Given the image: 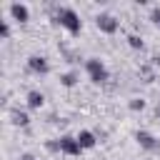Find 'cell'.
<instances>
[{"instance_id": "cell-1", "label": "cell", "mask_w": 160, "mask_h": 160, "mask_svg": "<svg viewBox=\"0 0 160 160\" xmlns=\"http://www.w3.org/2000/svg\"><path fill=\"white\" fill-rule=\"evenodd\" d=\"M55 20L70 32V35H78L80 32V28H82V20H80V15L72 10V8H60L58 10V15H55Z\"/></svg>"}, {"instance_id": "cell-2", "label": "cell", "mask_w": 160, "mask_h": 160, "mask_svg": "<svg viewBox=\"0 0 160 160\" xmlns=\"http://www.w3.org/2000/svg\"><path fill=\"white\" fill-rule=\"evenodd\" d=\"M85 70H88V75H90V80L92 82H105L108 80V68L102 65V60H98V58H90L88 62H85Z\"/></svg>"}, {"instance_id": "cell-3", "label": "cell", "mask_w": 160, "mask_h": 160, "mask_svg": "<svg viewBox=\"0 0 160 160\" xmlns=\"http://www.w3.org/2000/svg\"><path fill=\"white\" fill-rule=\"evenodd\" d=\"M60 152H65V155H80V142H78V138H70V135H62L60 140Z\"/></svg>"}, {"instance_id": "cell-4", "label": "cell", "mask_w": 160, "mask_h": 160, "mask_svg": "<svg viewBox=\"0 0 160 160\" xmlns=\"http://www.w3.org/2000/svg\"><path fill=\"white\" fill-rule=\"evenodd\" d=\"M95 22H98V28H100L102 32H108V35H110V32H115V30H118V25H120V22H118L112 15H108V12H100V15L95 18Z\"/></svg>"}, {"instance_id": "cell-5", "label": "cell", "mask_w": 160, "mask_h": 160, "mask_svg": "<svg viewBox=\"0 0 160 160\" xmlns=\"http://www.w3.org/2000/svg\"><path fill=\"white\" fill-rule=\"evenodd\" d=\"M135 140H138L140 148H145V150H160V142H158L148 130H138V132H135Z\"/></svg>"}, {"instance_id": "cell-6", "label": "cell", "mask_w": 160, "mask_h": 160, "mask_svg": "<svg viewBox=\"0 0 160 160\" xmlns=\"http://www.w3.org/2000/svg\"><path fill=\"white\" fill-rule=\"evenodd\" d=\"M28 68H30L32 72H38V75H45V72L50 70V65H48V60H45L42 55H30V58H28Z\"/></svg>"}, {"instance_id": "cell-7", "label": "cell", "mask_w": 160, "mask_h": 160, "mask_svg": "<svg viewBox=\"0 0 160 160\" xmlns=\"http://www.w3.org/2000/svg\"><path fill=\"white\" fill-rule=\"evenodd\" d=\"M10 15H12V20L25 22V20L30 18V10H28V5H22V2H12V5H10Z\"/></svg>"}, {"instance_id": "cell-8", "label": "cell", "mask_w": 160, "mask_h": 160, "mask_svg": "<svg viewBox=\"0 0 160 160\" xmlns=\"http://www.w3.org/2000/svg\"><path fill=\"white\" fill-rule=\"evenodd\" d=\"M78 142H80L82 150H88V148H95L98 140H95V135H92L90 130H80V132H78Z\"/></svg>"}, {"instance_id": "cell-9", "label": "cell", "mask_w": 160, "mask_h": 160, "mask_svg": "<svg viewBox=\"0 0 160 160\" xmlns=\"http://www.w3.org/2000/svg\"><path fill=\"white\" fill-rule=\"evenodd\" d=\"M42 102H45L42 92H38V90H30V92H28V108L38 110V108H42Z\"/></svg>"}, {"instance_id": "cell-10", "label": "cell", "mask_w": 160, "mask_h": 160, "mask_svg": "<svg viewBox=\"0 0 160 160\" xmlns=\"http://www.w3.org/2000/svg\"><path fill=\"white\" fill-rule=\"evenodd\" d=\"M60 82H62L65 88H72V85L78 82V72H65V75H60Z\"/></svg>"}, {"instance_id": "cell-11", "label": "cell", "mask_w": 160, "mask_h": 160, "mask_svg": "<svg viewBox=\"0 0 160 160\" xmlns=\"http://www.w3.org/2000/svg\"><path fill=\"white\" fill-rule=\"evenodd\" d=\"M12 122L20 125V128H25V125L30 122V118H28V112H18V110H15V112H12Z\"/></svg>"}, {"instance_id": "cell-12", "label": "cell", "mask_w": 160, "mask_h": 160, "mask_svg": "<svg viewBox=\"0 0 160 160\" xmlns=\"http://www.w3.org/2000/svg\"><path fill=\"white\" fill-rule=\"evenodd\" d=\"M128 45L135 50H142V38L140 35H128Z\"/></svg>"}, {"instance_id": "cell-13", "label": "cell", "mask_w": 160, "mask_h": 160, "mask_svg": "<svg viewBox=\"0 0 160 160\" xmlns=\"http://www.w3.org/2000/svg\"><path fill=\"white\" fill-rule=\"evenodd\" d=\"M0 38H10V25H8V20L0 22Z\"/></svg>"}, {"instance_id": "cell-14", "label": "cell", "mask_w": 160, "mask_h": 160, "mask_svg": "<svg viewBox=\"0 0 160 160\" xmlns=\"http://www.w3.org/2000/svg\"><path fill=\"white\" fill-rule=\"evenodd\" d=\"M142 108H145L142 100H130V110H142Z\"/></svg>"}, {"instance_id": "cell-15", "label": "cell", "mask_w": 160, "mask_h": 160, "mask_svg": "<svg viewBox=\"0 0 160 160\" xmlns=\"http://www.w3.org/2000/svg\"><path fill=\"white\" fill-rule=\"evenodd\" d=\"M150 18H152V22H155V25H160V8H152Z\"/></svg>"}, {"instance_id": "cell-16", "label": "cell", "mask_w": 160, "mask_h": 160, "mask_svg": "<svg viewBox=\"0 0 160 160\" xmlns=\"http://www.w3.org/2000/svg\"><path fill=\"white\" fill-rule=\"evenodd\" d=\"M20 160H35V158H32V155H22Z\"/></svg>"}]
</instances>
